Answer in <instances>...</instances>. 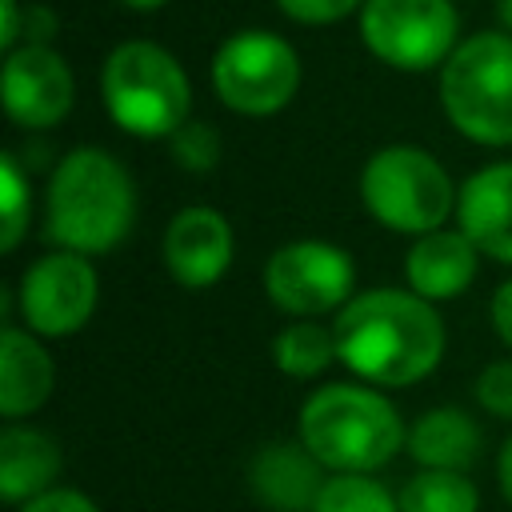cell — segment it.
<instances>
[{
  "instance_id": "obj_1",
  "label": "cell",
  "mask_w": 512,
  "mask_h": 512,
  "mask_svg": "<svg viewBox=\"0 0 512 512\" xmlns=\"http://www.w3.org/2000/svg\"><path fill=\"white\" fill-rule=\"evenodd\" d=\"M336 352L364 384L408 388L444 356V320L412 288H368L336 312Z\"/></svg>"
},
{
  "instance_id": "obj_2",
  "label": "cell",
  "mask_w": 512,
  "mask_h": 512,
  "mask_svg": "<svg viewBox=\"0 0 512 512\" xmlns=\"http://www.w3.org/2000/svg\"><path fill=\"white\" fill-rule=\"evenodd\" d=\"M44 212H48L44 232L52 244L80 256H100L128 236L136 220V188L128 168L112 152L72 148L52 168Z\"/></svg>"
},
{
  "instance_id": "obj_3",
  "label": "cell",
  "mask_w": 512,
  "mask_h": 512,
  "mask_svg": "<svg viewBox=\"0 0 512 512\" xmlns=\"http://www.w3.org/2000/svg\"><path fill=\"white\" fill-rule=\"evenodd\" d=\"M404 440L396 404L368 384H324L300 408V444L332 472H376Z\"/></svg>"
},
{
  "instance_id": "obj_4",
  "label": "cell",
  "mask_w": 512,
  "mask_h": 512,
  "mask_svg": "<svg viewBox=\"0 0 512 512\" xmlns=\"http://www.w3.org/2000/svg\"><path fill=\"white\" fill-rule=\"evenodd\" d=\"M100 96L112 124L140 140L172 136L180 124H188L192 112L188 72L156 40L116 44L100 72Z\"/></svg>"
},
{
  "instance_id": "obj_5",
  "label": "cell",
  "mask_w": 512,
  "mask_h": 512,
  "mask_svg": "<svg viewBox=\"0 0 512 512\" xmlns=\"http://www.w3.org/2000/svg\"><path fill=\"white\" fill-rule=\"evenodd\" d=\"M448 124L484 148L512 144V32H476L440 64Z\"/></svg>"
},
{
  "instance_id": "obj_6",
  "label": "cell",
  "mask_w": 512,
  "mask_h": 512,
  "mask_svg": "<svg viewBox=\"0 0 512 512\" xmlns=\"http://www.w3.org/2000/svg\"><path fill=\"white\" fill-rule=\"evenodd\" d=\"M360 200L376 224L404 236H424L444 228L448 212H456L460 188L432 152L416 144H388L364 160Z\"/></svg>"
},
{
  "instance_id": "obj_7",
  "label": "cell",
  "mask_w": 512,
  "mask_h": 512,
  "mask_svg": "<svg viewBox=\"0 0 512 512\" xmlns=\"http://www.w3.org/2000/svg\"><path fill=\"white\" fill-rule=\"evenodd\" d=\"M300 88L296 48L264 28L228 36L212 56V92L240 116H276Z\"/></svg>"
},
{
  "instance_id": "obj_8",
  "label": "cell",
  "mask_w": 512,
  "mask_h": 512,
  "mask_svg": "<svg viewBox=\"0 0 512 512\" xmlns=\"http://www.w3.org/2000/svg\"><path fill=\"white\" fill-rule=\"evenodd\" d=\"M460 16L452 0H364V48L400 72H428L456 52Z\"/></svg>"
},
{
  "instance_id": "obj_9",
  "label": "cell",
  "mask_w": 512,
  "mask_h": 512,
  "mask_svg": "<svg viewBox=\"0 0 512 512\" xmlns=\"http://www.w3.org/2000/svg\"><path fill=\"white\" fill-rule=\"evenodd\" d=\"M264 288L284 316L316 320L324 312H340L356 296V264L340 244L292 240L268 256Z\"/></svg>"
},
{
  "instance_id": "obj_10",
  "label": "cell",
  "mask_w": 512,
  "mask_h": 512,
  "mask_svg": "<svg viewBox=\"0 0 512 512\" xmlns=\"http://www.w3.org/2000/svg\"><path fill=\"white\" fill-rule=\"evenodd\" d=\"M96 300H100V280L92 260L68 248L32 260L16 288L20 320L28 324V332L52 340L80 332L92 320Z\"/></svg>"
},
{
  "instance_id": "obj_11",
  "label": "cell",
  "mask_w": 512,
  "mask_h": 512,
  "mask_svg": "<svg viewBox=\"0 0 512 512\" xmlns=\"http://www.w3.org/2000/svg\"><path fill=\"white\" fill-rule=\"evenodd\" d=\"M4 112L20 128H56L76 100L68 60L52 44H16L0 68Z\"/></svg>"
},
{
  "instance_id": "obj_12",
  "label": "cell",
  "mask_w": 512,
  "mask_h": 512,
  "mask_svg": "<svg viewBox=\"0 0 512 512\" xmlns=\"http://www.w3.org/2000/svg\"><path fill=\"white\" fill-rule=\"evenodd\" d=\"M232 224L208 208V204H192V208H180L172 220H168V232H164V268L172 272V280L180 288H212L228 264H232Z\"/></svg>"
},
{
  "instance_id": "obj_13",
  "label": "cell",
  "mask_w": 512,
  "mask_h": 512,
  "mask_svg": "<svg viewBox=\"0 0 512 512\" xmlns=\"http://www.w3.org/2000/svg\"><path fill=\"white\" fill-rule=\"evenodd\" d=\"M460 232L500 264H512V160L488 164L460 184Z\"/></svg>"
},
{
  "instance_id": "obj_14",
  "label": "cell",
  "mask_w": 512,
  "mask_h": 512,
  "mask_svg": "<svg viewBox=\"0 0 512 512\" xmlns=\"http://www.w3.org/2000/svg\"><path fill=\"white\" fill-rule=\"evenodd\" d=\"M480 268V248L460 232V228H436L412 240L404 256V280L416 296L440 304L456 300L472 288Z\"/></svg>"
},
{
  "instance_id": "obj_15",
  "label": "cell",
  "mask_w": 512,
  "mask_h": 512,
  "mask_svg": "<svg viewBox=\"0 0 512 512\" xmlns=\"http://www.w3.org/2000/svg\"><path fill=\"white\" fill-rule=\"evenodd\" d=\"M320 460L300 444H264L248 468L252 492L276 512H312L324 480Z\"/></svg>"
},
{
  "instance_id": "obj_16",
  "label": "cell",
  "mask_w": 512,
  "mask_h": 512,
  "mask_svg": "<svg viewBox=\"0 0 512 512\" xmlns=\"http://www.w3.org/2000/svg\"><path fill=\"white\" fill-rule=\"evenodd\" d=\"M56 384V364L48 348L36 340V332L4 328L0 332V412L8 420H20L36 412Z\"/></svg>"
},
{
  "instance_id": "obj_17",
  "label": "cell",
  "mask_w": 512,
  "mask_h": 512,
  "mask_svg": "<svg viewBox=\"0 0 512 512\" xmlns=\"http://www.w3.org/2000/svg\"><path fill=\"white\" fill-rule=\"evenodd\" d=\"M60 444L28 424H8L0 432V496L8 504H24L48 488H56L60 476Z\"/></svg>"
},
{
  "instance_id": "obj_18",
  "label": "cell",
  "mask_w": 512,
  "mask_h": 512,
  "mask_svg": "<svg viewBox=\"0 0 512 512\" xmlns=\"http://www.w3.org/2000/svg\"><path fill=\"white\" fill-rule=\"evenodd\" d=\"M408 456L420 468H444V472H464L480 456V428L464 408H428L404 440Z\"/></svg>"
},
{
  "instance_id": "obj_19",
  "label": "cell",
  "mask_w": 512,
  "mask_h": 512,
  "mask_svg": "<svg viewBox=\"0 0 512 512\" xmlns=\"http://www.w3.org/2000/svg\"><path fill=\"white\" fill-rule=\"evenodd\" d=\"M332 360H340L336 352V332L324 328L320 320H292L276 332L272 340V364L284 372V376H296V380H312L320 376Z\"/></svg>"
},
{
  "instance_id": "obj_20",
  "label": "cell",
  "mask_w": 512,
  "mask_h": 512,
  "mask_svg": "<svg viewBox=\"0 0 512 512\" xmlns=\"http://www.w3.org/2000/svg\"><path fill=\"white\" fill-rule=\"evenodd\" d=\"M400 512H480V492L468 472L420 468L400 488Z\"/></svg>"
},
{
  "instance_id": "obj_21",
  "label": "cell",
  "mask_w": 512,
  "mask_h": 512,
  "mask_svg": "<svg viewBox=\"0 0 512 512\" xmlns=\"http://www.w3.org/2000/svg\"><path fill=\"white\" fill-rule=\"evenodd\" d=\"M312 512H400V500L372 472H332Z\"/></svg>"
},
{
  "instance_id": "obj_22",
  "label": "cell",
  "mask_w": 512,
  "mask_h": 512,
  "mask_svg": "<svg viewBox=\"0 0 512 512\" xmlns=\"http://www.w3.org/2000/svg\"><path fill=\"white\" fill-rule=\"evenodd\" d=\"M28 216H32L28 176L16 164V156H0V248L4 252H12L24 240Z\"/></svg>"
},
{
  "instance_id": "obj_23",
  "label": "cell",
  "mask_w": 512,
  "mask_h": 512,
  "mask_svg": "<svg viewBox=\"0 0 512 512\" xmlns=\"http://www.w3.org/2000/svg\"><path fill=\"white\" fill-rule=\"evenodd\" d=\"M172 160L184 168V172H212L216 160H220V132L208 124V120H188L180 124L172 136Z\"/></svg>"
},
{
  "instance_id": "obj_24",
  "label": "cell",
  "mask_w": 512,
  "mask_h": 512,
  "mask_svg": "<svg viewBox=\"0 0 512 512\" xmlns=\"http://www.w3.org/2000/svg\"><path fill=\"white\" fill-rule=\"evenodd\" d=\"M476 400L484 412L512 420V360H492L476 376Z\"/></svg>"
},
{
  "instance_id": "obj_25",
  "label": "cell",
  "mask_w": 512,
  "mask_h": 512,
  "mask_svg": "<svg viewBox=\"0 0 512 512\" xmlns=\"http://www.w3.org/2000/svg\"><path fill=\"white\" fill-rule=\"evenodd\" d=\"M276 8L296 24H336L364 8V0H276Z\"/></svg>"
},
{
  "instance_id": "obj_26",
  "label": "cell",
  "mask_w": 512,
  "mask_h": 512,
  "mask_svg": "<svg viewBox=\"0 0 512 512\" xmlns=\"http://www.w3.org/2000/svg\"><path fill=\"white\" fill-rule=\"evenodd\" d=\"M20 512H100L92 496H84L80 488H48L32 500L20 504Z\"/></svg>"
},
{
  "instance_id": "obj_27",
  "label": "cell",
  "mask_w": 512,
  "mask_h": 512,
  "mask_svg": "<svg viewBox=\"0 0 512 512\" xmlns=\"http://www.w3.org/2000/svg\"><path fill=\"white\" fill-rule=\"evenodd\" d=\"M492 328H496V336L512 348V280H504L496 292H492Z\"/></svg>"
},
{
  "instance_id": "obj_28",
  "label": "cell",
  "mask_w": 512,
  "mask_h": 512,
  "mask_svg": "<svg viewBox=\"0 0 512 512\" xmlns=\"http://www.w3.org/2000/svg\"><path fill=\"white\" fill-rule=\"evenodd\" d=\"M16 36H20V8H16V0H0V44H4V52L16 48Z\"/></svg>"
},
{
  "instance_id": "obj_29",
  "label": "cell",
  "mask_w": 512,
  "mask_h": 512,
  "mask_svg": "<svg viewBox=\"0 0 512 512\" xmlns=\"http://www.w3.org/2000/svg\"><path fill=\"white\" fill-rule=\"evenodd\" d=\"M52 12L48 8H32L28 12V44H48V36H52Z\"/></svg>"
},
{
  "instance_id": "obj_30",
  "label": "cell",
  "mask_w": 512,
  "mask_h": 512,
  "mask_svg": "<svg viewBox=\"0 0 512 512\" xmlns=\"http://www.w3.org/2000/svg\"><path fill=\"white\" fill-rule=\"evenodd\" d=\"M496 480H500L504 500L512 504V436L500 444V456H496Z\"/></svg>"
},
{
  "instance_id": "obj_31",
  "label": "cell",
  "mask_w": 512,
  "mask_h": 512,
  "mask_svg": "<svg viewBox=\"0 0 512 512\" xmlns=\"http://www.w3.org/2000/svg\"><path fill=\"white\" fill-rule=\"evenodd\" d=\"M496 12H500V24H504V32H512V0H500V4H496Z\"/></svg>"
},
{
  "instance_id": "obj_32",
  "label": "cell",
  "mask_w": 512,
  "mask_h": 512,
  "mask_svg": "<svg viewBox=\"0 0 512 512\" xmlns=\"http://www.w3.org/2000/svg\"><path fill=\"white\" fill-rule=\"evenodd\" d=\"M120 4H128V8H140V12H148V8H160V4H168V0H120Z\"/></svg>"
}]
</instances>
